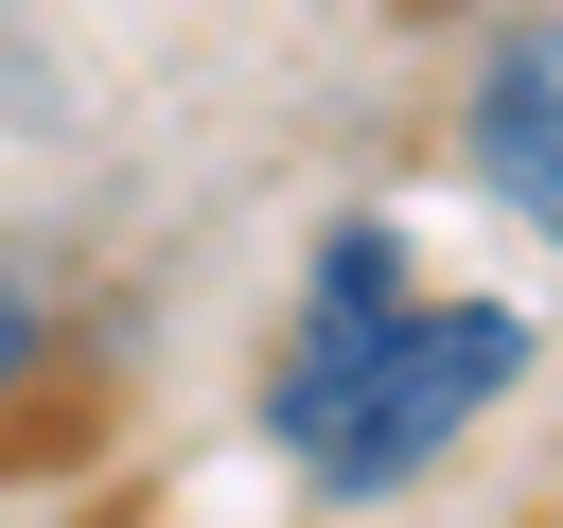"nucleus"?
I'll use <instances>...</instances> for the list:
<instances>
[{
	"label": "nucleus",
	"mask_w": 563,
	"mask_h": 528,
	"mask_svg": "<svg viewBox=\"0 0 563 528\" xmlns=\"http://www.w3.org/2000/svg\"><path fill=\"white\" fill-rule=\"evenodd\" d=\"M510 387H528V299H422L405 229H334L299 317H282V352H264V440L317 493H405Z\"/></svg>",
	"instance_id": "nucleus-1"
},
{
	"label": "nucleus",
	"mask_w": 563,
	"mask_h": 528,
	"mask_svg": "<svg viewBox=\"0 0 563 528\" xmlns=\"http://www.w3.org/2000/svg\"><path fill=\"white\" fill-rule=\"evenodd\" d=\"M563 35L545 18H510L493 35V70H475V194H510V229H545L563 211Z\"/></svg>",
	"instance_id": "nucleus-2"
},
{
	"label": "nucleus",
	"mask_w": 563,
	"mask_h": 528,
	"mask_svg": "<svg viewBox=\"0 0 563 528\" xmlns=\"http://www.w3.org/2000/svg\"><path fill=\"white\" fill-rule=\"evenodd\" d=\"M35 352H53V299H35L18 264H0V405H18V370H35Z\"/></svg>",
	"instance_id": "nucleus-3"
}]
</instances>
